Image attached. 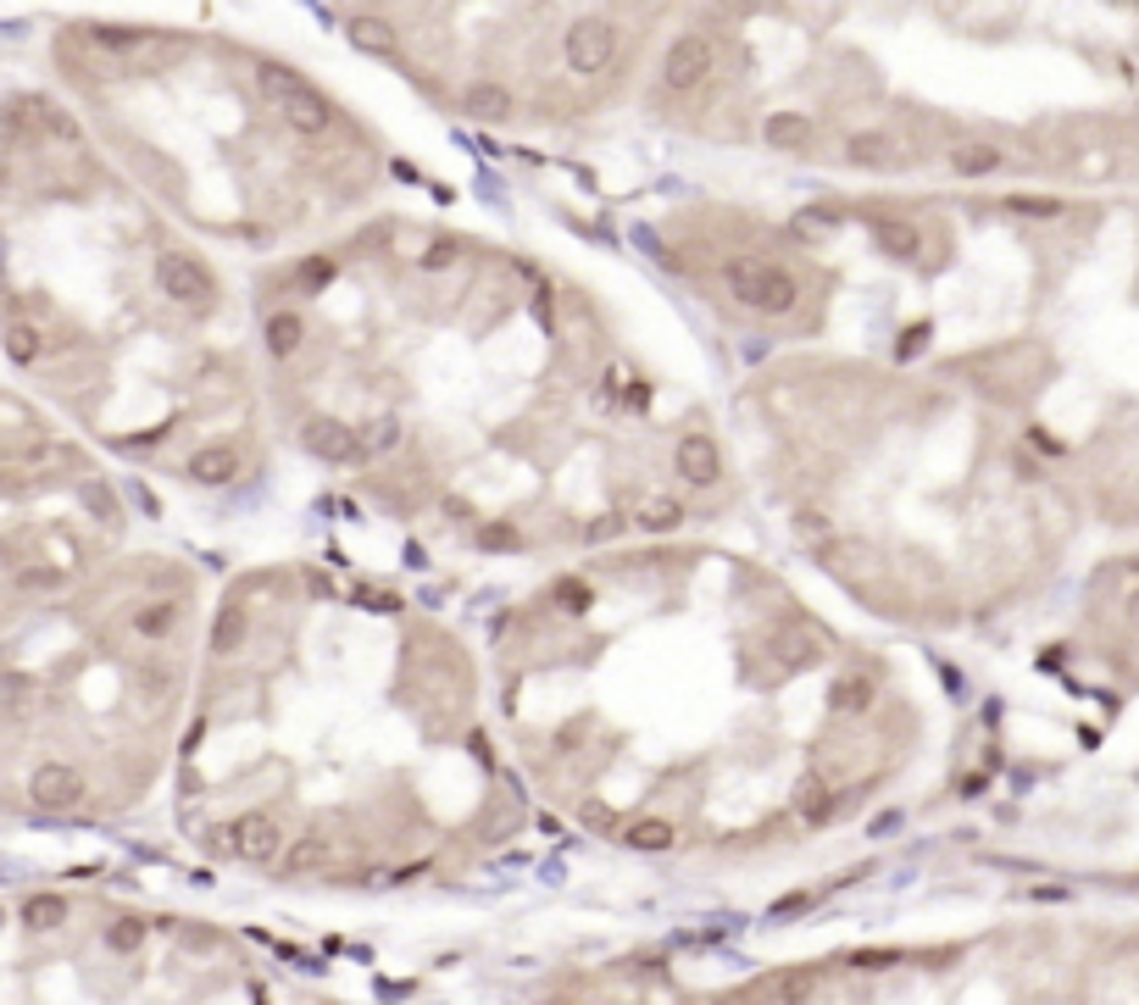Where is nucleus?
Masks as SVG:
<instances>
[{
  "mask_svg": "<svg viewBox=\"0 0 1139 1005\" xmlns=\"http://www.w3.org/2000/svg\"><path fill=\"white\" fill-rule=\"evenodd\" d=\"M723 278H729V295L750 311H762V317H784L800 301V283L784 267H768V262H729Z\"/></svg>",
  "mask_w": 1139,
  "mask_h": 1005,
  "instance_id": "1",
  "label": "nucleus"
},
{
  "mask_svg": "<svg viewBox=\"0 0 1139 1005\" xmlns=\"http://www.w3.org/2000/svg\"><path fill=\"white\" fill-rule=\"evenodd\" d=\"M711 73H718V39H711V34H700V28L679 34V39L668 44V56H661V84H668L673 94H689V89H700Z\"/></svg>",
  "mask_w": 1139,
  "mask_h": 1005,
  "instance_id": "2",
  "label": "nucleus"
},
{
  "mask_svg": "<svg viewBox=\"0 0 1139 1005\" xmlns=\"http://www.w3.org/2000/svg\"><path fill=\"white\" fill-rule=\"evenodd\" d=\"M611 56H617V23L611 17H579L573 28L561 34V62L573 67L579 78L606 73Z\"/></svg>",
  "mask_w": 1139,
  "mask_h": 1005,
  "instance_id": "3",
  "label": "nucleus"
},
{
  "mask_svg": "<svg viewBox=\"0 0 1139 1005\" xmlns=\"http://www.w3.org/2000/svg\"><path fill=\"white\" fill-rule=\"evenodd\" d=\"M156 290H162L167 301L189 306V311H201V306L217 301L212 272H206L195 256H183V251H162V256H156Z\"/></svg>",
  "mask_w": 1139,
  "mask_h": 1005,
  "instance_id": "4",
  "label": "nucleus"
},
{
  "mask_svg": "<svg viewBox=\"0 0 1139 1005\" xmlns=\"http://www.w3.org/2000/svg\"><path fill=\"white\" fill-rule=\"evenodd\" d=\"M228 850L251 861V867H273V861L283 855V828L273 811H245L240 823H228Z\"/></svg>",
  "mask_w": 1139,
  "mask_h": 1005,
  "instance_id": "5",
  "label": "nucleus"
},
{
  "mask_svg": "<svg viewBox=\"0 0 1139 1005\" xmlns=\"http://www.w3.org/2000/svg\"><path fill=\"white\" fill-rule=\"evenodd\" d=\"M278 117L290 123L301 139H322V133H334V101L328 94H317L312 84H295L290 94H278Z\"/></svg>",
  "mask_w": 1139,
  "mask_h": 1005,
  "instance_id": "6",
  "label": "nucleus"
},
{
  "mask_svg": "<svg viewBox=\"0 0 1139 1005\" xmlns=\"http://www.w3.org/2000/svg\"><path fill=\"white\" fill-rule=\"evenodd\" d=\"M301 445H306L317 461H362V450H356V428L340 422V417H306V422H301Z\"/></svg>",
  "mask_w": 1139,
  "mask_h": 1005,
  "instance_id": "7",
  "label": "nucleus"
},
{
  "mask_svg": "<svg viewBox=\"0 0 1139 1005\" xmlns=\"http://www.w3.org/2000/svg\"><path fill=\"white\" fill-rule=\"evenodd\" d=\"M28 794L39 811H73L84 800V778L73 767H62V761H45V767H34L28 778Z\"/></svg>",
  "mask_w": 1139,
  "mask_h": 1005,
  "instance_id": "8",
  "label": "nucleus"
},
{
  "mask_svg": "<svg viewBox=\"0 0 1139 1005\" xmlns=\"http://www.w3.org/2000/svg\"><path fill=\"white\" fill-rule=\"evenodd\" d=\"M673 467L684 484L706 489V484H718L723 478V456H718V440H706V434H684L679 450H673Z\"/></svg>",
  "mask_w": 1139,
  "mask_h": 1005,
  "instance_id": "9",
  "label": "nucleus"
},
{
  "mask_svg": "<svg viewBox=\"0 0 1139 1005\" xmlns=\"http://www.w3.org/2000/svg\"><path fill=\"white\" fill-rule=\"evenodd\" d=\"M461 112L472 123H511L517 117V94L501 84V78H472L461 89Z\"/></svg>",
  "mask_w": 1139,
  "mask_h": 1005,
  "instance_id": "10",
  "label": "nucleus"
},
{
  "mask_svg": "<svg viewBox=\"0 0 1139 1005\" xmlns=\"http://www.w3.org/2000/svg\"><path fill=\"white\" fill-rule=\"evenodd\" d=\"M240 472H245V456H240V445H228V440H212V445H201L195 456H189V478L206 484V489L233 484Z\"/></svg>",
  "mask_w": 1139,
  "mask_h": 1005,
  "instance_id": "11",
  "label": "nucleus"
},
{
  "mask_svg": "<svg viewBox=\"0 0 1139 1005\" xmlns=\"http://www.w3.org/2000/svg\"><path fill=\"white\" fill-rule=\"evenodd\" d=\"M94 39V51H106V56H117V62H139V56H156L162 51V34H145V28H94L89 34Z\"/></svg>",
  "mask_w": 1139,
  "mask_h": 1005,
  "instance_id": "12",
  "label": "nucleus"
},
{
  "mask_svg": "<svg viewBox=\"0 0 1139 1005\" xmlns=\"http://www.w3.org/2000/svg\"><path fill=\"white\" fill-rule=\"evenodd\" d=\"M873 245L895 262H917L923 256V228L907 217H873Z\"/></svg>",
  "mask_w": 1139,
  "mask_h": 1005,
  "instance_id": "13",
  "label": "nucleus"
},
{
  "mask_svg": "<svg viewBox=\"0 0 1139 1005\" xmlns=\"http://www.w3.org/2000/svg\"><path fill=\"white\" fill-rule=\"evenodd\" d=\"M818 983H823V972L818 967H784V972H773V978H762V1000H773V1005H806L818 994Z\"/></svg>",
  "mask_w": 1139,
  "mask_h": 1005,
  "instance_id": "14",
  "label": "nucleus"
},
{
  "mask_svg": "<svg viewBox=\"0 0 1139 1005\" xmlns=\"http://www.w3.org/2000/svg\"><path fill=\"white\" fill-rule=\"evenodd\" d=\"M334 855H340V839H334V834H306L301 844H290V850H283L278 861H283V873H295V878H301V873H317V867H328V861H334Z\"/></svg>",
  "mask_w": 1139,
  "mask_h": 1005,
  "instance_id": "15",
  "label": "nucleus"
},
{
  "mask_svg": "<svg viewBox=\"0 0 1139 1005\" xmlns=\"http://www.w3.org/2000/svg\"><path fill=\"white\" fill-rule=\"evenodd\" d=\"M762 139L773 151H806L812 145V117H800V112H773L762 123Z\"/></svg>",
  "mask_w": 1139,
  "mask_h": 1005,
  "instance_id": "16",
  "label": "nucleus"
},
{
  "mask_svg": "<svg viewBox=\"0 0 1139 1005\" xmlns=\"http://www.w3.org/2000/svg\"><path fill=\"white\" fill-rule=\"evenodd\" d=\"M873 700H878V689H873V678H862V673H839V678L828 684V705H834L839 716H862Z\"/></svg>",
  "mask_w": 1139,
  "mask_h": 1005,
  "instance_id": "17",
  "label": "nucleus"
},
{
  "mask_svg": "<svg viewBox=\"0 0 1139 1005\" xmlns=\"http://www.w3.org/2000/svg\"><path fill=\"white\" fill-rule=\"evenodd\" d=\"M823 561L839 572V578H868V572H878V556H873L862 539H834V545H823Z\"/></svg>",
  "mask_w": 1139,
  "mask_h": 1005,
  "instance_id": "18",
  "label": "nucleus"
},
{
  "mask_svg": "<svg viewBox=\"0 0 1139 1005\" xmlns=\"http://www.w3.org/2000/svg\"><path fill=\"white\" fill-rule=\"evenodd\" d=\"M301 345H306V317L301 311H273L267 317V356L290 361Z\"/></svg>",
  "mask_w": 1139,
  "mask_h": 1005,
  "instance_id": "19",
  "label": "nucleus"
},
{
  "mask_svg": "<svg viewBox=\"0 0 1139 1005\" xmlns=\"http://www.w3.org/2000/svg\"><path fill=\"white\" fill-rule=\"evenodd\" d=\"M1001 167H1007V156L995 151V145H984V139H967V145L951 151V173L957 178H989V173H1001Z\"/></svg>",
  "mask_w": 1139,
  "mask_h": 1005,
  "instance_id": "20",
  "label": "nucleus"
},
{
  "mask_svg": "<svg viewBox=\"0 0 1139 1005\" xmlns=\"http://www.w3.org/2000/svg\"><path fill=\"white\" fill-rule=\"evenodd\" d=\"M845 156L857 162V167H889L900 151H895V139H889V133L862 128V133H850V139H845Z\"/></svg>",
  "mask_w": 1139,
  "mask_h": 1005,
  "instance_id": "21",
  "label": "nucleus"
},
{
  "mask_svg": "<svg viewBox=\"0 0 1139 1005\" xmlns=\"http://www.w3.org/2000/svg\"><path fill=\"white\" fill-rule=\"evenodd\" d=\"M795 811H800V823L806 828H823L834 811H839V800H834V789L823 784V778H806L800 784V794H795Z\"/></svg>",
  "mask_w": 1139,
  "mask_h": 1005,
  "instance_id": "22",
  "label": "nucleus"
},
{
  "mask_svg": "<svg viewBox=\"0 0 1139 1005\" xmlns=\"http://www.w3.org/2000/svg\"><path fill=\"white\" fill-rule=\"evenodd\" d=\"M245 639H251V616L240 606H223L217 622H212V656H233Z\"/></svg>",
  "mask_w": 1139,
  "mask_h": 1005,
  "instance_id": "23",
  "label": "nucleus"
},
{
  "mask_svg": "<svg viewBox=\"0 0 1139 1005\" xmlns=\"http://www.w3.org/2000/svg\"><path fill=\"white\" fill-rule=\"evenodd\" d=\"M395 445H401V417H372L367 428H356V450H362V461L390 456Z\"/></svg>",
  "mask_w": 1139,
  "mask_h": 1005,
  "instance_id": "24",
  "label": "nucleus"
},
{
  "mask_svg": "<svg viewBox=\"0 0 1139 1005\" xmlns=\"http://www.w3.org/2000/svg\"><path fill=\"white\" fill-rule=\"evenodd\" d=\"M67 923V900L62 894H28L23 900V928H34V933H56Z\"/></svg>",
  "mask_w": 1139,
  "mask_h": 1005,
  "instance_id": "25",
  "label": "nucleus"
},
{
  "mask_svg": "<svg viewBox=\"0 0 1139 1005\" xmlns=\"http://www.w3.org/2000/svg\"><path fill=\"white\" fill-rule=\"evenodd\" d=\"M0 345H7V356H12L17 367H34V361H39V351H45V333H39L34 322H7Z\"/></svg>",
  "mask_w": 1139,
  "mask_h": 1005,
  "instance_id": "26",
  "label": "nucleus"
},
{
  "mask_svg": "<svg viewBox=\"0 0 1139 1005\" xmlns=\"http://www.w3.org/2000/svg\"><path fill=\"white\" fill-rule=\"evenodd\" d=\"M173 628H178V606L173 600H151V606L134 611V634L139 639H167Z\"/></svg>",
  "mask_w": 1139,
  "mask_h": 1005,
  "instance_id": "27",
  "label": "nucleus"
},
{
  "mask_svg": "<svg viewBox=\"0 0 1139 1005\" xmlns=\"http://www.w3.org/2000/svg\"><path fill=\"white\" fill-rule=\"evenodd\" d=\"M679 522H684V506H679V500H668V495H661V500H645V506H640L634 529H640V534H673Z\"/></svg>",
  "mask_w": 1139,
  "mask_h": 1005,
  "instance_id": "28",
  "label": "nucleus"
},
{
  "mask_svg": "<svg viewBox=\"0 0 1139 1005\" xmlns=\"http://www.w3.org/2000/svg\"><path fill=\"white\" fill-rule=\"evenodd\" d=\"M623 844L650 855V850H673V844H679V834H673V823H661V817H645V823H634V828L623 834Z\"/></svg>",
  "mask_w": 1139,
  "mask_h": 1005,
  "instance_id": "29",
  "label": "nucleus"
},
{
  "mask_svg": "<svg viewBox=\"0 0 1139 1005\" xmlns=\"http://www.w3.org/2000/svg\"><path fill=\"white\" fill-rule=\"evenodd\" d=\"M351 39L362 44V51H372V56L395 51V28L384 17H351Z\"/></svg>",
  "mask_w": 1139,
  "mask_h": 1005,
  "instance_id": "30",
  "label": "nucleus"
},
{
  "mask_svg": "<svg viewBox=\"0 0 1139 1005\" xmlns=\"http://www.w3.org/2000/svg\"><path fill=\"white\" fill-rule=\"evenodd\" d=\"M768 650H773L784 666H812V661H818V645H812V639H800V634H789V628H784V634H773V639H768Z\"/></svg>",
  "mask_w": 1139,
  "mask_h": 1005,
  "instance_id": "31",
  "label": "nucleus"
},
{
  "mask_svg": "<svg viewBox=\"0 0 1139 1005\" xmlns=\"http://www.w3.org/2000/svg\"><path fill=\"white\" fill-rule=\"evenodd\" d=\"M145 933H151V928H145V917H128V912H123V917H112L106 944H112L117 955H134L139 944H145Z\"/></svg>",
  "mask_w": 1139,
  "mask_h": 1005,
  "instance_id": "32",
  "label": "nucleus"
},
{
  "mask_svg": "<svg viewBox=\"0 0 1139 1005\" xmlns=\"http://www.w3.org/2000/svg\"><path fill=\"white\" fill-rule=\"evenodd\" d=\"M472 545H479V550H490V556H511V550H523V534H517V529H506V522H490V529H479V534H472Z\"/></svg>",
  "mask_w": 1139,
  "mask_h": 1005,
  "instance_id": "33",
  "label": "nucleus"
},
{
  "mask_svg": "<svg viewBox=\"0 0 1139 1005\" xmlns=\"http://www.w3.org/2000/svg\"><path fill=\"white\" fill-rule=\"evenodd\" d=\"M456 262H461V245H456V239H440V245L422 251V272H451Z\"/></svg>",
  "mask_w": 1139,
  "mask_h": 1005,
  "instance_id": "34",
  "label": "nucleus"
},
{
  "mask_svg": "<svg viewBox=\"0 0 1139 1005\" xmlns=\"http://www.w3.org/2000/svg\"><path fill=\"white\" fill-rule=\"evenodd\" d=\"M1007 206L1023 217H1062V201H1046V195H1012Z\"/></svg>",
  "mask_w": 1139,
  "mask_h": 1005,
  "instance_id": "35",
  "label": "nucleus"
},
{
  "mask_svg": "<svg viewBox=\"0 0 1139 1005\" xmlns=\"http://www.w3.org/2000/svg\"><path fill=\"white\" fill-rule=\"evenodd\" d=\"M928 333H934L928 322H912L907 333H900V345H895V356H900V361H912V356H923V345H928Z\"/></svg>",
  "mask_w": 1139,
  "mask_h": 1005,
  "instance_id": "36",
  "label": "nucleus"
},
{
  "mask_svg": "<svg viewBox=\"0 0 1139 1005\" xmlns=\"http://www.w3.org/2000/svg\"><path fill=\"white\" fill-rule=\"evenodd\" d=\"M17 584H23V589H56V584H62V572H51V567H28Z\"/></svg>",
  "mask_w": 1139,
  "mask_h": 1005,
  "instance_id": "37",
  "label": "nucleus"
},
{
  "mask_svg": "<svg viewBox=\"0 0 1139 1005\" xmlns=\"http://www.w3.org/2000/svg\"><path fill=\"white\" fill-rule=\"evenodd\" d=\"M84 500H89V511H94V517H106V522L117 517V506H112V495H106L101 484H84Z\"/></svg>",
  "mask_w": 1139,
  "mask_h": 1005,
  "instance_id": "38",
  "label": "nucleus"
},
{
  "mask_svg": "<svg viewBox=\"0 0 1139 1005\" xmlns=\"http://www.w3.org/2000/svg\"><path fill=\"white\" fill-rule=\"evenodd\" d=\"M795 522H800L806 539H828V517H818V511H795Z\"/></svg>",
  "mask_w": 1139,
  "mask_h": 1005,
  "instance_id": "39",
  "label": "nucleus"
},
{
  "mask_svg": "<svg viewBox=\"0 0 1139 1005\" xmlns=\"http://www.w3.org/2000/svg\"><path fill=\"white\" fill-rule=\"evenodd\" d=\"M1028 440H1034V450H1039V456H1062V440L1051 434V428H1028Z\"/></svg>",
  "mask_w": 1139,
  "mask_h": 1005,
  "instance_id": "40",
  "label": "nucleus"
},
{
  "mask_svg": "<svg viewBox=\"0 0 1139 1005\" xmlns=\"http://www.w3.org/2000/svg\"><path fill=\"white\" fill-rule=\"evenodd\" d=\"M617 534H623V517H600L595 529H590V539H595V545H600V539H617Z\"/></svg>",
  "mask_w": 1139,
  "mask_h": 1005,
  "instance_id": "41",
  "label": "nucleus"
},
{
  "mask_svg": "<svg viewBox=\"0 0 1139 1005\" xmlns=\"http://www.w3.org/2000/svg\"><path fill=\"white\" fill-rule=\"evenodd\" d=\"M1123 616H1128V628H1139V589H1128V600H1123Z\"/></svg>",
  "mask_w": 1139,
  "mask_h": 1005,
  "instance_id": "42",
  "label": "nucleus"
}]
</instances>
